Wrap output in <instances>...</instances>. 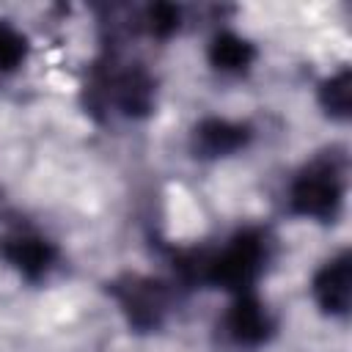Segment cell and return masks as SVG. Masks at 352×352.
Segmentation results:
<instances>
[{
  "label": "cell",
  "instance_id": "9c48e42d",
  "mask_svg": "<svg viewBox=\"0 0 352 352\" xmlns=\"http://www.w3.org/2000/svg\"><path fill=\"white\" fill-rule=\"evenodd\" d=\"M258 52L253 47V41H248L245 36L234 33V30H220L212 36L209 47H206V60L214 72L220 74H245L250 72V66L256 63Z\"/></svg>",
  "mask_w": 352,
  "mask_h": 352
},
{
  "label": "cell",
  "instance_id": "52a82bcc",
  "mask_svg": "<svg viewBox=\"0 0 352 352\" xmlns=\"http://www.w3.org/2000/svg\"><path fill=\"white\" fill-rule=\"evenodd\" d=\"M253 126L248 121L206 116L190 132V151L195 160H223L250 146Z\"/></svg>",
  "mask_w": 352,
  "mask_h": 352
},
{
  "label": "cell",
  "instance_id": "6da1fadb",
  "mask_svg": "<svg viewBox=\"0 0 352 352\" xmlns=\"http://www.w3.org/2000/svg\"><path fill=\"white\" fill-rule=\"evenodd\" d=\"M272 258V236L267 228L248 226L226 239L217 250H201L198 286H214L231 297L253 292Z\"/></svg>",
  "mask_w": 352,
  "mask_h": 352
},
{
  "label": "cell",
  "instance_id": "277c9868",
  "mask_svg": "<svg viewBox=\"0 0 352 352\" xmlns=\"http://www.w3.org/2000/svg\"><path fill=\"white\" fill-rule=\"evenodd\" d=\"M110 297L124 314L126 324L138 333H154L165 324L170 314V286L160 278L140 272H121L107 283Z\"/></svg>",
  "mask_w": 352,
  "mask_h": 352
},
{
  "label": "cell",
  "instance_id": "30bf717a",
  "mask_svg": "<svg viewBox=\"0 0 352 352\" xmlns=\"http://www.w3.org/2000/svg\"><path fill=\"white\" fill-rule=\"evenodd\" d=\"M316 102L324 110L327 118L333 121H346L349 118V107H352V74L346 66H341L338 72H333L330 77H324L316 88Z\"/></svg>",
  "mask_w": 352,
  "mask_h": 352
},
{
  "label": "cell",
  "instance_id": "8fae6325",
  "mask_svg": "<svg viewBox=\"0 0 352 352\" xmlns=\"http://www.w3.org/2000/svg\"><path fill=\"white\" fill-rule=\"evenodd\" d=\"M138 25H140L151 38L165 41V38H170V36L182 28V8L173 6V3H154V6H148V8L143 11V16H140Z\"/></svg>",
  "mask_w": 352,
  "mask_h": 352
},
{
  "label": "cell",
  "instance_id": "3957f363",
  "mask_svg": "<svg viewBox=\"0 0 352 352\" xmlns=\"http://www.w3.org/2000/svg\"><path fill=\"white\" fill-rule=\"evenodd\" d=\"M157 104V80L143 63H107L96 66L85 85L88 113H118L124 118H146Z\"/></svg>",
  "mask_w": 352,
  "mask_h": 352
},
{
  "label": "cell",
  "instance_id": "8992f818",
  "mask_svg": "<svg viewBox=\"0 0 352 352\" xmlns=\"http://www.w3.org/2000/svg\"><path fill=\"white\" fill-rule=\"evenodd\" d=\"M0 258L28 283H41L60 261L58 245L30 228H14L0 234Z\"/></svg>",
  "mask_w": 352,
  "mask_h": 352
},
{
  "label": "cell",
  "instance_id": "5b68a950",
  "mask_svg": "<svg viewBox=\"0 0 352 352\" xmlns=\"http://www.w3.org/2000/svg\"><path fill=\"white\" fill-rule=\"evenodd\" d=\"M217 330L228 346L239 352L242 349L253 352V349H261L275 336V319L270 308L256 297V292H245L231 300Z\"/></svg>",
  "mask_w": 352,
  "mask_h": 352
},
{
  "label": "cell",
  "instance_id": "ba28073f",
  "mask_svg": "<svg viewBox=\"0 0 352 352\" xmlns=\"http://www.w3.org/2000/svg\"><path fill=\"white\" fill-rule=\"evenodd\" d=\"M311 297L322 314L344 319L352 302V256L341 250L330 256L311 278Z\"/></svg>",
  "mask_w": 352,
  "mask_h": 352
},
{
  "label": "cell",
  "instance_id": "7c38bea8",
  "mask_svg": "<svg viewBox=\"0 0 352 352\" xmlns=\"http://www.w3.org/2000/svg\"><path fill=\"white\" fill-rule=\"evenodd\" d=\"M28 50H30L28 36L19 28H14L11 22L0 19V74L16 72L25 63Z\"/></svg>",
  "mask_w": 352,
  "mask_h": 352
},
{
  "label": "cell",
  "instance_id": "7a4b0ae2",
  "mask_svg": "<svg viewBox=\"0 0 352 352\" xmlns=\"http://www.w3.org/2000/svg\"><path fill=\"white\" fill-rule=\"evenodd\" d=\"M346 195V154L327 148L308 160L292 179L286 201L292 214L316 223H336Z\"/></svg>",
  "mask_w": 352,
  "mask_h": 352
}]
</instances>
